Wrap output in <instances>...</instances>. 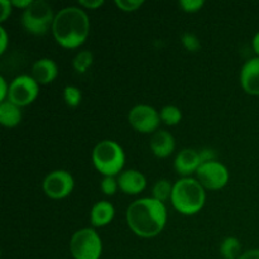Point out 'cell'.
Wrapping results in <instances>:
<instances>
[{"label":"cell","mask_w":259,"mask_h":259,"mask_svg":"<svg viewBox=\"0 0 259 259\" xmlns=\"http://www.w3.org/2000/svg\"><path fill=\"white\" fill-rule=\"evenodd\" d=\"M126 223L132 232L138 237H156L166 227V205L153 197L136 200L126 209Z\"/></svg>","instance_id":"1"},{"label":"cell","mask_w":259,"mask_h":259,"mask_svg":"<svg viewBox=\"0 0 259 259\" xmlns=\"http://www.w3.org/2000/svg\"><path fill=\"white\" fill-rule=\"evenodd\" d=\"M90 32V19L82 8L66 7L56 13L52 34L63 48H77L85 43Z\"/></svg>","instance_id":"2"},{"label":"cell","mask_w":259,"mask_h":259,"mask_svg":"<svg viewBox=\"0 0 259 259\" xmlns=\"http://www.w3.org/2000/svg\"><path fill=\"white\" fill-rule=\"evenodd\" d=\"M206 192L204 186L192 177H182L174 184L171 202L182 215H195L204 207Z\"/></svg>","instance_id":"3"},{"label":"cell","mask_w":259,"mask_h":259,"mask_svg":"<svg viewBox=\"0 0 259 259\" xmlns=\"http://www.w3.org/2000/svg\"><path fill=\"white\" fill-rule=\"evenodd\" d=\"M94 167L103 176H114L123 172L125 164V152L115 141L105 139L94 147L91 153Z\"/></svg>","instance_id":"4"},{"label":"cell","mask_w":259,"mask_h":259,"mask_svg":"<svg viewBox=\"0 0 259 259\" xmlns=\"http://www.w3.org/2000/svg\"><path fill=\"white\" fill-rule=\"evenodd\" d=\"M56 14L46 0H33L32 4L23 10L22 25L28 33L33 35H43L52 29Z\"/></svg>","instance_id":"5"},{"label":"cell","mask_w":259,"mask_h":259,"mask_svg":"<svg viewBox=\"0 0 259 259\" xmlns=\"http://www.w3.org/2000/svg\"><path fill=\"white\" fill-rule=\"evenodd\" d=\"M70 252L73 259H100L103 242L93 228H82L73 233L70 240Z\"/></svg>","instance_id":"6"},{"label":"cell","mask_w":259,"mask_h":259,"mask_svg":"<svg viewBox=\"0 0 259 259\" xmlns=\"http://www.w3.org/2000/svg\"><path fill=\"white\" fill-rule=\"evenodd\" d=\"M39 94V85L30 75L17 76L9 83L8 100L19 108L32 104Z\"/></svg>","instance_id":"7"},{"label":"cell","mask_w":259,"mask_h":259,"mask_svg":"<svg viewBox=\"0 0 259 259\" xmlns=\"http://www.w3.org/2000/svg\"><path fill=\"white\" fill-rule=\"evenodd\" d=\"M43 191L48 197L53 200H60L67 197L75 187V180L68 171L56 169L50 172L43 180Z\"/></svg>","instance_id":"8"},{"label":"cell","mask_w":259,"mask_h":259,"mask_svg":"<svg viewBox=\"0 0 259 259\" xmlns=\"http://www.w3.org/2000/svg\"><path fill=\"white\" fill-rule=\"evenodd\" d=\"M128 121L136 131L141 133H152L158 131L161 124L159 111L147 104L133 106L128 114Z\"/></svg>","instance_id":"9"},{"label":"cell","mask_w":259,"mask_h":259,"mask_svg":"<svg viewBox=\"0 0 259 259\" xmlns=\"http://www.w3.org/2000/svg\"><path fill=\"white\" fill-rule=\"evenodd\" d=\"M196 176L197 181L207 190H220L229 181V171L218 161L202 163L197 169Z\"/></svg>","instance_id":"10"},{"label":"cell","mask_w":259,"mask_h":259,"mask_svg":"<svg viewBox=\"0 0 259 259\" xmlns=\"http://www.w3.org/2000/svg\"><path fill=\"white\" fill-rule=\"evenodd\" d=\"M202 164L200 152L196 149L185 148L179 152L175 158V169L182 177H190L195 172L196 174L199 167Z\"/></svg>","instance_id":"11"},{"label":"cell","mask_w":259,"mask_h":259,"mask_svg":"<svg viewBox=\"0 0 259 259\" xmlns=\"http://www.w3.org/2000/svg\"><path fill=\"white\" fill-rule=\"evenodd\" d=\"M240 85L249 95L259 96V57L249 58L240 70Z\"/></svg>","instance_id":"12"},{"label":"cell","mask_w":259,"mask_h":259,"mask_svg":"<svg viewBox=\"0 0 259 259\" xmlns=\"http://www.w3.org/2000/svg\"><path fill=\"white\" fill-rule=\"evenodd\" d=\"M119 189L126 195H138L147 187V179L137 169H125L118 176Z\"/></svg>","instance_id":"13"},{"label":"cell","mask_w":259,"mask_h":259,"mask_svg":"<svg viewBox=\"0 0 259 259\" xmlns=\"http://www.w3.org/2000/svg\"><path fill=\"white\" fill-rule=\"evenodd\" d=\"M149 147H151L152 153L156 157H158V158H167V157H169L174 153L175 147H176V141H175V137L168 131L158 129L152 136Z\"/></svg>","instance_id":"14"},{"label":"cell","mask_w":259,"mask_h":259,"mask_svg":"<svg viewBox=\"0 0 259 259\" xmlns=\"http://www.w3.org/2000/svg\"><path fill=\"white\" fill-rule=\"evenodd\" d=\"M58 75V66L51 58H39L32 66V76L38 85H48L53 82Z\"/></svg>","instance_id":"15"},{"label":"cell","mask_w":259,"mask_h":259,"mask_svg":"<svg viewBox=\"0 0 259 259\" xmlns=\"http://www.w3.org/2000/svg\"><path fill=\"white\" fill-rule=\"evenodd\" d=\"M114 217H115V207L111 202L105 201V200L98 201L91 207L90 220L94 227H105L113 222Z\"/></svg>","instance_id":"16"},{"label":"cell","mask_w":259,"mask_h":259,"mask_svg":"<svg viewBox=\"0 0 259 259\" xmlns=\"http://www.w3.org/2000/svg\"><path fill=\"white\" fill-rule=\"evenodd\" d=\"M22 120V111L15 104L9 100L0 104V124L7 128H14Z\"/></svg>","instance_id":"17"},{"label":"cell","mask_w":259,"mask_h":259,"mask_svg":"<svg viewBox=\"0 0 259 259\" xmlns=\"http://www.w3.org/2000/svg\"><path fill=\"white\" fill-rule=\"evenodd\" d=\"M219 253L223 259H238L242 255V244L235 237H227L220 243Z\"/></svg>","instance_id":"18"},{"label":"cell","mask_w":259,"mask_h":259,"mask_svg":"<svg viewBox=\"0 0 259 259\" xmlns=\"http://www.w3.org/2000/svg\"><path fill=\"white\" fill-rule=\"evenodd\" d=\"M172 190H174V185L168 180H158L152 187V197L164 204L167 200H171Z\"/></svg>","instance_id":"19"},{"label":"cell","mask_w":259,"mask_h":259,"mask_svg":"<svg viewBox=\"0 0 259 259\" xmlns=\"http://www.w3.org/2000/svg\"><path fill=\"white\" fill-rule=\"evenodd\" d=\"M94 63V55L91 51L89 50H82L80 52H77V55L73 57L72 66L75 68V71L77 73H85L89 68L93 66Z\"/></svg>","instance_id":"20"},{"label":"cell","mask_w":259,"mask_h":259,"mask_svg":"<svg viewBox=\"0 0 259 259\" xmlns=\"http://www.w3.org/2000/svg\"><path fill=\"white\" fill-rule=\"evenodd\" d=\"M159 116H161L162 123H164L166 125L174 126L181 121L182 111L176 105H166L159 111Z\"/></svg>","instance_id":"21"},{"label":"cell","mask_w":259,"mask_h":259,"mask_svg":"<svg viewBox=\"0 0 259 259\" xmlns=\"http://www.w3.org/2000/svg\"><path fill=\"white\" fill-rule=\"evenodd\" d=\"M63 100L70 108H77L82 100V93L77 86L67 85L63 89Z\"/></svg>","instance_id":"22"},{"label":"cell","mask_w":259,"mask_h":259,"mask_svg":"<svg viewBox=\"0 0 259 259\" xmlns=\"http://www.w3.org/2000/svg\"><path fill=\"white\" fill-rule=\"evenodd\" d=\"M100 189L106 196H113L119 189L118 179H115L114 176H104L100 182Z\"/></svg>","instance_id":"23"},{"label":"cell","mask_w":259,"mask_h":259,"mask_svg":"<svg viewBox=\"0 0 259 259\" xmlns=\"http://www.w3.org/2000/svg\"><path fill=\"white\" fill-rule=\"evenodd\" d=\"M181 43L189 52H197L201 48L200 39L192 33H185L181 37Z\"/></svg>","instance_id":"24"},{"label":"cell","mask_w":259,"mask_h":259,"mask_svg":"<svg viewBox=\"0 0 259 259\" xmlns=\"http://www.w3.org/2000/svg\"><path fill=\"white\" fill-rule=\"evenodd\" d=\"M144 4L143 0H116L115 5L123 12H136Z\"/></svg>","instance_id":"25"},{"label":"cell","mask_w":259,"mask_h":259,"mask_svg":"<svg viewBox=\"0 0 259 259\" xmlns=\"http://www.w3.org/2000/svg\"><path fill=\"white\" fill-rule=\"evenodd\" d=\"M180 8L186 13H196L205 5L204 0H181Z\"/></svg>","instance_id":"26"},{"label":"cell","mask_w":259,"mask_h":259,"mask_svg":"<svg viewBox=\"0 0 259 259\" xmlns=\"http://www.w3.org/2000/svg\"><path fill=\"white\" fill-rule=\"evenodd\" d=\"M12 2L9 0H2L0 2V22H5L12 14Z\"/></svg>","instance_id":"27"},{"label":"cell","mask_w":259,"mask_h":259,"mask_svg":"<svg viewBox=\"0 0 259 259\" xmlns=\"http://www.w3.org/2000/svg\"><path fill=\"white\" fill-rule=\"evenodd\" d=\"M200 152V157H201L202 163H206V162L217 161V153H215L214 149L211 148H204Z\"/></svg>","instance_id":"28"},{"label":"cell","mask_w":259,"mask_h":259,"mask_svg":"<svg viewBox=\"0 0 259 259\" xmlns=\"http://www.w3.org/2000/svg\"><path fill=\"white\" fill-rule=\"evenodd\" d=\"M78 4L81 8H86V9H98L101 5H104V0H80Z\"/></svg>","instance_id":"29"},{"label":"cell","mask_w":259,"mask_h":259,"mask_svg":"<svg viewBox=\"0 0 259 259\" xmlns=\"http://www.w3.org/2000/svg\"><path fill=\"white\" fill-rule=\"evenodd\" d=\"M8 95H9V85L4 77H0V101L2 103L7 101Z\"/></svg>","instance_id":"30"},{"label":"cell","mask_w":259,"mask_h":259,"mask_svg":"<svg viewBox=\"0 0 259 259\" xmlns=\"http://www.w3.org/2000/svg\"><path fill=\"white\" fill-rule=\"evenodd\" d=\"M8 33H7V29H5L4 27H0V55H3V53L7 51V47H8Z\"/></svg>","instance_id":"31"},{"label":"cell","mask_w":259,"mask_h":259,"mask_svg":"<svg viewBox=\"0 0 259 259\" xmlns=\"http://www.w3.org/2000/svg\"><path fill=\"white\" fill-rule=\"evenodd\" d=\"M238 259H259V249H249L247 252L242 253Z\"/></svg>","instance_id":"32"},{"label":"cell","mask_w":259,"mask_h":259,"mask_svg":"<svg viewBox=\"0 0 259 259\" xmlns=\"http://www.w3.org/2000/svg\"><path fill=\"white\" fill-rule=\"evenodd\" d=\"M33 0H12V5L15 8H20L22 10H25L30 4H32Z\"/></svg>","instance_id":"33"},{"label":"cell","mask_w":259,"mask_h":259,"mask_svg":"<svg viewBox=\"0 0 259 259\" xmlns=\"http://www.w3.org/2000/svg\"><path fill=\"white\" fill-rule=\"evenodd\" d=\"M252 46H253V50H254V52L257 53V57H259V32L254 35V37H253Z\"/></svg>","instance_id":"34"}]
</instances>
